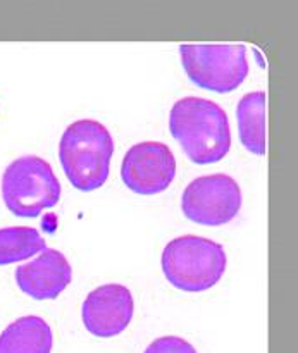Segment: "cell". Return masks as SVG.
<instances>
[{"label":"cell","mask_w":298,"mask_h":353,"mask_svg":"<svg viewBox=\"0 0 298 353\" xmlns=\"http://www.w3.org/2000/svg\"><path fill=\"white\" fill-rule=\"evenodd\" d=\"M169 131L193 164H216L231 148L230 121L223 107L212 100H178L169 112Z\"/></svg>","instance_id":"obj_1"},{"label":"cell","mask_w":298,"mask_h":353,"mask_svg":"<svg viewBox=\"0 0 298 353\" xmlns=\"http://www.w3.org/2000/svg\"><path fill=\"white\" fill-rule=\"evenodd\" d=\"M114 140L99 121L79 119L69 124L59 143L61 161L68 181L79 192H95L109 178Z\"/></svg>","instance_id":"obj_2"},{"label":"cell","mask_w":298,"mask_h":353,"mask_svg":"<svg viewBox=\"0 0 298 353\" xmlns=\"http://www.w3.org/2000/svg\"><path fill=\"white\" fill-rule=\"evenodd\" d=\"M226 252L223 245L209 238H175L162 252V272L176 290L199 293L221 281L226 271Z\"/></svg>","instance_id":"obj_3"},{"label":"cell","mask_w":298,"mask_h":353,"mask_svg":"<svg viewBox=\"0 0 298 353\" xmlns=\"http://www.w3.org/2000/svg\"><path fill=\"white\" fill-rule=\"evenodd\" d=\"M6 207L17 217H38L61 200V183L47 161L24 155L7 165L2 176Z\"/></svg>","instance_id":"obj_4"},{"label":"cell","mask_w":298,"mask_h":353,"mask_svg":"<svg viewBox=\"0 0 298 353\" xmlns=\"http://www.w3.org/2000/svg\"><path fill=\"white\" fill-rule=\"evenodd\" d=\"M179 55L190 81L214 93L235 92L248 74L247 47L241 43H183Z\"/></svg>","instance_id":"obj_5"},{"label":"cell","mask_w":298,"mask_h":353,"mask_svg":"<svg viewBox=\"0 0 298 353\" xmlns=\"http://www.w3.org/2000/svg\"><path fill=\"white\" fill-rule=\"evenodd\" d=\"M241 209V190L228 174H209L193 179L181 196V210L188 221L202 226L231 223Z\"/></svg>","instance_id":"obj_6"},{"label":"cell","mask_w":298,"mask_h":353,"mask_svg":"<svg viewBox=\"0 0 298 353\" xmlns=\"http://www.w3.org/2000/svg\"><path fill=\"white\" fill-rule=\"evenodd\" d=\"M176 159L161 141H141L126 152L121 164V179L137 195H157L175 181Z\"/></svg>","instance_id":"obj_7"},{"label":"cell","mask_w":298,"mask_h":353,"mask_svg":"<svg viewBox=\"0 0 298 353\" xmlns=\"http://www.w3.org/2000/svg\"><path fill=\"white\" fill-rule=\"evenodd\" d=\"M133 312V295L126 286L103 285L88 293L83 302L81 319L90 334L112 338L130 326Z\"/></svg>","instance_id":"obj_8"},{"label":"cell","mask_w":298,"mask_h":353,"mask_svg":"<svg viewBox=\"0 0 298 353\" xmlns=\"http://www.w3.org/2000/svg\"><path fill=\"white\" fill-rule=\"evenodd\" d=\"M16 285L33 300H54L71 285L72 269L64 254L45 248L14 272Z\"/></svg>","instance_id":"obj_9"},{"label":"cell","mask_w":298,"mask_h":353,"mask_svg":"<svg viewBox=\"0 0 298 353\" xmlns=\"http://www.w3.org/2000/svg\"><path fill=\"white\" fill-rule=\"evenodd\" d=\"M52 345L50 326L38 316L19 317L0 334V353H50Z\"/></svg>","instance_id":"obj_10"},{"label":"cell","mask_w":298,"mask_h":353,"mask_svg":"<svg viewBox=\"0 0 298 353\" xmlns=\"http://www.w3.org/2000/svg\"><path fill=\"white\" fill-rule=\"evenodd\" d=\"M266 92L241 97L237 107L238 137L250 154H266Z\"/></svg>","instance_id":"obj_11"},{"label":"cell","mask_w":298,"mask_h":353,"mask_svg":"<svg viewBox=\"0 0 298 353\" xmlns=\"http://www.w3.org/2000/svg\"><path fill=\"white\" fill-rule=\"evenodd\" d=\"M45 248L43 236L34 228L12 226L0 230V265L26 261Z\"/></svg>","instance_id":"obj_12"},{"label":"cell","mask_w":298,"mask_h":353,"mask_svg":"<svg viewBox=\"0 0 298 353\" xmlns=\"http://www.w3.org/2000/svg\"><path fill=\"white\" fill-rule=\"evenodd\" d=\"M143 353H199L192 343L179 336H162L152 341Z\"/></svg>","instance_id":"obj_13"}]
</instances>
